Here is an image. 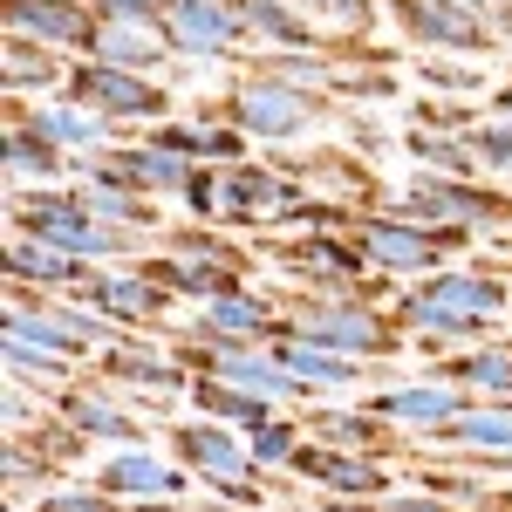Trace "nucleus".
<instances>
[{
    "label": "nucleus",
    "instance_id": "nucleus-41",
    "mask_svg": "<svg viewBox=\"0 0 512 512\" xmlns=\"http://www.w3.org/2000/svg\"><path fill=\"white\" fill-rule=\"evenodd\" d=\"M185 205H192L198 219H219V171H205V164H198L192 185H185Z\"/></svg>",
    "mask_w": 512,
    "mask_h": 512
},
{
    "label": "nucleus",
    "instance_id": "nucleus-22",
    "mask_svg": "<svg viewBox=\"0 0 512 512\" xmlns=\"http://www.w3.org/2000/svg\"><path fill=\"white\" fill-rule=\"evenodd\" d=\"M103 158V171H117L123 185H137V192L151 198H185V185H192V158H178V151H164V144H151V137H137V144H110V151H96Z\"/></svg>",
    "mask_w": 512,
    "mask_h": 512
},
{
    "label": "nucleus",
    "instance_id": "nucleus-28",
    "mask_svg": "<svg viewBox=\"0 0 512 512\" xmlns=\"http://www.w3.org/2000/svg\"><path fill=\"white\" fill-rule=\"evenodd\" d=\"M0 82H7V96H62V82H69V62H62V48H41V41H21L7 35L0 48Z\"/></svg>",
    "mask_w": 512,
    "mask_h": 512
},
{
    "label": "nucleus",
    "instance_id": "nucleus-6",
    "mask_svg": "<svg viewBox=\"0 0 512 512\" xmlns=\"http://www.w3.org/2000/svg\"><path fill=\"white\" fill-rule=\"evenodd\" d=\"M62 96L82 103V110H96V117L110 123H164L171 117V89L151 76H137V69H110V62H69V82H62Z\"/></svg>",
    "mask_w": 512,
    "mask_h": 512
},
{
    "label": "nucleus",
    "instance_id": "nucleus-38",
    "mask_svg": "<svg viewBox=\"0 0 512 512\" xmlns=\"http://www.w3.org/2000/svg\"><path fill=\"white\" fill-rule=\"evenodd\" d=\"M308 14L321 28H335V41H355L376 28V0H308Z\"/></svg>",
    "mask_w": 512,
    "mask_h": 512
},
{
    "label": "nucleus",
    "instance_id": "nucleus-43",
    "mask_svg": "<svg viewBox=\"0 0 512 512\" xmlns=\"http://www.w3.org/2000/svg\"><path fill=\"white\" fill-rule=\"evenodd\" d=\"M103 21H158L164 14V0H89Z\"/></svg>",
    "mask_w": 512,
    "mask_h": 512
},
{
    "label": "nucleus",
    "instance_id": "nucleus-2",
    "mask_svg": "<svg viewBox=\"0 0 512 512\" xmlns=\"http://www.w3.org/2000/svg\"><path fill=\"white\" fill-rule=\"evenodd\" d=\"M7 219H14V233H35L48 246H62V253H76V260H137V246L144 233L137 226H110V219H96L89 205L76 198V185H35V192H14L7 198Z\"/></svg>",
    "mask_w": 512,
    "mask_h": 512
},
{
    "label": "nucleus",
    "instance_id": "nucleus-10",
    "mask_svg": "<svg viewBox=\"0 0 512 512\" xmlns=\"http://www.w3.org/2000/svg\"><path fill=\"white\" fill-rule=\"evenodd\" d=\"M301 198H308V178H294L287 164H219V219L226 226L280 219Z\"/></svg>",
    "mask_w": 512,
    "mask_h": 512
},
{
    "label": "nucleus",
    "instance_id": "nucleus-19",
    "mask_svg": "<svg viewBox=\"0 0 512 512\" xmlns=\"http://www.w3.org/2000/svg\"><path fill=\"white\" fill-rule=\"evenodd\" d=\"M294 472L315 478L321 492H335V499H383V492H396L390 472H383L369 451H335V444H301Z\"/></svg>",
    "mask_w": 512,
    "mask_h": 512
},
{
    "label": "nucleus",
    "instance_id": "nucleus-29",
    "mask_svg": "<svg viewBox=\"0 0 512 512\" xmlns=\"http://www.w3.org/2000/svg\"><path fill=\"white\" fill-rule=\"evenodd\" d=\"M437 444H451L458 458H485V451H512V396H492V403H472L465 417H451Z\"/></svg>",
    "mask_w": 512,
    "mask_h": 512
},
{
    "label": "nucleus",
    "instance_id": "nucleus-32",
    "mask_svg": "<svg viewBox=\"0 0 512 512\" xmlns=\"http://www.w3.org/2000/svg\"><path fill=\"white\" fill-rule=\"evenodd\" d=\"M403 151L417 171H437V178H485L472 158V137H451V130H424V123H410L403 130Z\"/></svg>",
    "mask_w": 512,
    "mask_h": 512
},
{
    "label": "nucleus",
    "instance_id": "nucleus-15",
    "mask_svg": "<svg viewBox=\"0 0 512 512\" xmlns=\"http://www.w3.org/2000/svg\"><path fill=\"white\" fill-rule=\"evenodd\" d=\"M0 21H7V35L41 41V48H76V55L96 35V7L89 0H7Z\"/></svg>",
    "mask_w": 512,
    "mask_h": 512
},
{
    "label": "nucleus",
    "instance_id": "nucleus-9",
    "mask_svg": "<svg viewBox=\"0 0 512 512\" xmlns=\"http://www.w3.org/2000/svg\"><path fill=\"white\" fill-rule=\"evenodd\" d=\"M171 451H178V465L185 472H198L205 485H219L226 499H239V506H260V492H253V451L239 444L226 424H212V417H198V424H178L171 431Z\"/></svg>",
    "mask_w": 512,
    "mask_h": 512
},
{
    "label": "nucleus",
    "instance_id": "nucleus-48",
    "mask_svg": "<svg viewBox=\"0 0 512 512\" xmlns=\"http://www.w3.org/2000/svg\"><path fill=\"white\" fill-rule=\"evenodd\" d=\"M499 274H506V280H512V246H499Z\"/></svg>",
    "mask_w": 512,
    "mask_h": 512
},
{
    "label": "nucleus",
    "instance_id": "nucleus-35",
    "mask_svg": "<svg viewBox=\"0 0 512 512\" xmlns=\"http://www.w3.org/2000/svg\"><path fill=\"white\" fill-rule=\"evenodd\" d=\"M301 444H308V431H294V424H280V417H267V424L246 431V451H253L260 472H287V465L301 458Z\"/></svg>",
    "mask_w": 512,
    "mask_h": 512
},
{
    "label": "nucleus",
    "instance_id": "nucleus-46",
    "mask_svg": "<svg viewBox=\"0 0 512 512\" xmlns=\"http://www.w3.org/2000/svg\"><path fill=\"white\" fill-rule=\"evenodd\" d=\"M492 21H499V35H512V0H499V7H492Z\"/></svg>",
    "mask_w": 512,
    "mask_h": 512
},
{
    "label": "nucleus",
    "instance_id": "nucleus-24",
    "mask_svg": "<svg viewBox=\"0 0 512 512\" xmlns=\"http://www.w3.org/2000/svg\"><path fill=\"white\" fill-rule=\"evenodd\" d=\"M21 110H28V123L48 130L69 158H96V151H110V144H117V130H123V123L96 117V110H82V103H69V96H41V103L21 96Z\"/></svg>",
    "mask_w": 512,
    "mask_h": 512
},
{
    "label": "nucleus",
    "instance_id": "nucleus-5",
    "mask_svg": "<svg viewBox=\"0 0 512 512\" xmlns=\"http://www.w3.org/2000/svg\"><path fill=\"white\" fill-rule=\"evenodd\" d=\"M396 212H403V219H431V226L499 233V226H512V192L478 185V178H437V171H417V178L396 192Z\"/></svg>",
    "mask_w": 512,
    "mask_h": 512
},
{
    "label": "nucleus",
    "instance_id": "nucleus-17",
    "mask_svg": "<svg viewBox=\"0 0 512 512\" xmlns=\"http://www.w3.org/2000/svg\"><path fill=\"white\" fill-rule=\"evenodd\" d=\"M274 355H280V369L301 383V390L315 396V390H349L355 376H362V355H342V349H328V342H315V335H301L294 321H274Z\"/></svg>",
    "mask_w": 512,
    "mask_h": 512
},
{
    "label": "nucleus",
    "instance_id": "nucleus-8",
    "mask_svg": "<svg viewBox=\"0 0 512 512\" xmlns=\"http://www.w3.org/2000/svg\"><path fill=\"white\" fill-rule=\"evenodd\" d=\"M158 28L171 35V48L185 62H239L253 48L239 0H164Z\"/></svg>",
    "mask_w": 512,
    "mask_h": 512
},
{
    "label": "nucleus",
    "instance_id": "nucleus-45",
    "mask_svg": "<svg viewBox=\"0 0 512 512\" xmlns=\"http://www.w3.org/2000/svg\"><path fill=\"white\" fill-rule=\"evenodd\" d=\"M21 424H28V396L14 383V390H7V431H21Z\"/></svg>",
    "mask_w": 512,
    "mask_h": 512
},
{
    "label": "nucleus",
    "instance_id": "nucleus-44",
    "mask_svg": "<svg viewBox=\"0 0 512 512\" xmlns=\"http://www.w3.org/2000/svg\"><path fill=\"white\" fill-rule=\"evenodd\" d=\"M485 117H499V123H512V76L492 89V103H485Z\"/></svg>",
    "mask_w": 512,
    "mask_h": 512
},
{
    "label": "nucleus",
    "instance_id": "nucleus-3",
    "mask_svg": "<svg viewBox=\"0 0 512 512\" xmlns=\"http://www.w3.org/2000/svg\"><path fill=\"white\" fill-rule=\"evenodd\" d=\"M349 239L362 246V260L376 274H437L444 260H458L472 246V226H431V219H403V212H355L349 219Z\"/></svg>",
    "mask_w": 512,
    "mask_h": 512
},
{
    "label": "nucleus",
    "instance_id": "nucleus-37",
    "mask_svg": "<svg viewBox=\"0 0 512 512\" xmlns=\"http://www.w3.org/2000/svg\"><path fill=\"white\" fill-rule=\"evenodd\" d=\"M417 82H424V89H444V96H478V89H485V69H478V55L472 62L424 55V62H417Z\"/></svg>",
    "mask_w": 512,
    "mask_h": 512
},
{
    "label": "nucleus",
    "instance_id": "nucleus-26",
    "mask_svg": "<svg viewBox=\"0 0 512 512\" xmlns=\"http://www.w3.org/2000/svg\"><path fill=\"white\" fill-rule=\"evenodd\" d=\"M239 14H246L253 48H274V55H308V48H321V21L308 14V0H239Z\"/></svg>",
    "mask_w": 512,
    "mask_h": 512
},
{
    "label": "nucleus",
    "instance_id": "nucleus-13",
    "mask_svg": "<svg viewBox=\"0 0 512 512\" xmlns=\"http://www.w3.org/2000/svg\"><path fill=\"white\" fill-rule=\"evenodd\" d=\"M369 410L383 417V424H403V431H444L451 417H465L472 410V396L458 390V383H444V376H417V383H390V390L369 396Z\"/></svg>",
    "mask_w": 512,
    "mask_h": 512
},
{
    "label": "nucleus",
    "instance_id": "nucleus-4",
    "mask_svg": "<svg viewBox=\"0 0 512 512\" xmlns=\"http://www.w3.org/2000/svg\"><path fill=\"white\" fill-rule=\"evenodd\" d=\"M219 103H226V117H233L253 144H294V137H308V130L335 110L321 89H301V82L267 76V69H246Z\"/></svg>",
    "mask_w": 512,
    "mask_h": 512
},
{
    "label": "nucleus",
    "instance_id": "nucleus-21",
    "mask_svg": "<svg viewBox=\"0 0 512 512\" xmlns=\"http://www.w3.org/2000/svg\"><path fill=\"white\" fill-rule=\"evenodd\" d=\"M55 417L76 424L89 444H144V424H137L103 383H62V390H55Z\"/></svg>",
    "mask_w": 512,
    "mask_h": 512
},
{
    "label": "nucleus",
    "instance_id": "nucleus-33",
    "mask_svg": "<svg viewBox=\"0 0 512 512\" xmlns=\"http://www.w3.org/2000/svg\"><path fill=\"white\" fill-rule=\"evenodd\" d=\"M308 437L335 444V451H390V424L376 410H315Z\"/></svg>",
    "mask_w": 512,
    "mask_h": 512
},
{
    "label": "nucleus",
    "instance_id": "nucleus-40",
    "mask_svg": "<svg viewBox=\"0 0 512 512\" xmlns=\"http://www.w3.org/2000/svg\"><path fill=\"white\" fill-rule=\"evenodd\" d=\"M35 512H123V499L103 485H55V492H41Z\"/></svg>",
    "mask_w": 512,
    "mask_h": 512
},
{
    "label": "nucleus",
    "instance_id": "nucleus-34",
    "mask_svg": "<svg viewBox=\"0 0 512 512\" xmlns=\"http://www.w3.org/2000/svg\"><path fill=\"white\" fill-rule=\"evenodd\" d=\"M82 362H69V355H48L35 349V342H14L7 335V376L21 383V390H62V383H76Z\"/></svg>",
    "mask_w": 512,
    "mask_h": 512
},
{
    "label": "nucleus",
    "instance_id": "nucleus-20",
    "mask_svg": "<svg viewBox=\"0 0 512 512\" xmlns=\"http://www.w3.org/2000/svg\"><path fill=\"white\" fill-rule=\"evenodd\" d=\"M0 158H7V178H14V185H55L62 171H76V158H69L48 130L28 123L21 96H7V137H0Z\"/></svg>",
    "mask_w": 512,
    "mask_h": 512
},
{
    "label": "nucleus",
    "instance_id": "nucleus-12",
    "mask_svg": "<svg viewBox=\"0 0 512 512\" xmlns=\"http://www.w3.org/2000/svg\"><path fill=\"white\" fill-rule=\"evenodd\" d=\"M76 294L96 308V315H110L117 328H144V321H158L164 308L178 301V294H171V287H164L144 260H130V267H103V274L82 280Z\"/></svg>",
    "mask_w": 512,
    "mask_h": 512
},
{
    "label": "nucleus",
    "instance_id": "nucleus-16",
    "mask_svg": "<svg viewBox=\"0 0 512 512\" xmlns=\"http://www.w3.org/2000/svg\"><path fill=\"white\" fill-rule=\"evenodd\" d=\"M89 62H110V69H137V76H158V69H178V48L158 21H103L96 14V35L82 48Z\"/></svg>",
    "mask_w": 512,
    "mask_h": 512
},
{
    "label": "nucleus",
    "instance_id": "nucleus-39",
    "mask_svg": "<svg viewBox=\"0 0 512 512\" xmlns=\"http://www.w3.org/2000/svg\"><path fill=\"white\" fill-rule=\"evenodd\" d=\"M472 158H478L485 178H512V123H499V117L478 123L472 130Z\"/></svg>",
    "mask_w": 512,
    "mask_h": 512
},
{
    "label": "nucleus",
    "instance_id": "nucleus-31",
    "mask_svg": "<svg viewBox=\"0 0 512 512\" xmlns=\"http://www.w3.org/2000/svg\"><path fill=\"white\" fill-rule=\"evenodd\" d=\"M458 390H485V396H512V342H472L465 355H451L437 369Z\"/></svg>",
    "mask_w": 512,
    "mask_h": 512
},
{
    "label": "nucleus",
    "instance_id": "nucleus-42",
    "mask_svg": "<svg viewBox=\"0 0 512 512\" xmlns=\"http://www.w3.org/2000/svg\"><path fill=\"white\" fill-rule=\"evenodd\" d=\"M362 512H458V506H444L431 492H383V499H369Z\"/></svg>",
    "mask_w": 512,
    "mask_h": 512
},
{
    "label": "nucleus",
    "instance_id": "nucleus-7",
    "mask_svg": "<svg viewBox=\"0 0 512 512\" xmlns=\"http://www.w3.org/2000/svg\"><path fill=\"white\" fill-rule=\"evenodd\" d=\"M294 328L315 335V342H328V349H342V355H362V362H390V355L410 342V328H396L390 315H376V308H362V301H335V294L294 301Z\"/></svg>",
    "mask_w": 512,
    "mask_h": 512
},
{
    "label": "nucleus",
    "instance_id": "nucleus-11",
    "mask_svg": "<svg viewBox=\"0 0 512 512\" xmlns=\"http://www.w3.org/2000/svg\"><path fill=\"white\" fill-rule=\"evenodd\" d=\"M390 7V21L403 28L410 41H424V48H451V55H492L499 48V28L472 14V7H458V0H383Z\"/></svg>",
    "mask_w": 512,
    "mask_h": 512
},
{
    "label": "nucleus",
    "instance_id": "nucleus-47",
    "mask_svg": "<svg viewBox=\"0 0 512 512\" xmlns=\"http://www.w3.org/2000/svg\"><path fill=\"white\" fill-rule=\"evenodd\" d=\"M137 512H178V499H151V506H137Z\"/></svg>",
    "mask_w": 512,
    "mask_h": 512
},
{
    "label": "nucleus",
    "instance_id": "nucleus-23",
    "mask_svg": "<svg viewBox=\"0 0 512 512\" xmlns=\"http://www.w3.org/2000/svg\"><path fill=\"white\" fill-rule=\"evenodd\" d=\"M76 198L96 212V219H110V226L158 233V198L137 192V185H123L117 171H103V158H76Z\"/></svg>",
    "mask_w": 512,
    "mask_h": 512
},
{
    "label": "nucleus",
    "instance_id": "nucleus-14",
    "mask_svg": "<svg viewBox=\"0 0 512 512\" xmlns=\"http://www.w3.org/2000/svg\"><path fill=\"white\" fill-rule=\"evenodd\" d=\"M96 369L123 383V390H144V396H178L192 390V369L178 362V355H158L144 335H117V342H103L96 349Z\"/></svg>",
    "mask_w": 512,
    "mask_h": 512
},
{
    "label": "nucleus",
    "instance_id": "nucleus-36",
    "mask_svg": "<svg viewBox=\"0 0 512 512\" xmlns=\"http://www.w3.org/2000/svg\"><path fill=\"white\" fill-rule=\"evenodd\" d=\"M410 123H424V130H451V137H472L485 117L472 110V96H424V103L410 110Z\"/></svg>",
    "mask_w": 512,
    "mask_h": 512
},
{
    "label": "nucleus",
    "instance_id": "nucleus-1",
    "mask_svg": "<svg viewBox=\"0 0 512 512\" xmlns=\"http://www.w3.org/2000/svg\"><path fill=\"white\" fill-rule=\"evenodd\" d=\"M512 315V280L499 274V260H472V267H437L424 287L396 294L390 321L410 335H444V342H478L492 321Z\"/></svg>",
    "mask_w": 512,
    "mask_h": 512
},
{
    "label": "nucleus",
    "instance_id": "nucleus-27",
    "mask_svg": "<svg viewBox=\"0 0 512 512\" xmlns=\"http://www.w3.org/2000/svg\"><path fill=\"white\" fill-rule=\"evenodd\" d=\"M274 301L253 294V287H233V294H212L198 301V335H226V342H267L274 335Z\"/></svg>",
    "mask_w": 512,
    "mask_h": 512
},
{
    "label": "nucleus",
    "instance_id": "nucleus-25",
    "mask_svg": "<svg viewBox=\"0 0 512 512\" xmlns=\"http://www.w3.org/2000/svg\"><path fill=\"white\" fill-rule=\"evenodd\" d=\"M89 274H96L89 260L62 253V246H48V239H35V233H14V239H7V280H14V287H41V294H76Z\"/></svg>",
    "mask_w": 512,
    "mask_h": 512
},
{
    "label": "nucleus",
    "instance_id": "nucleus-18",
    "mask_svg": "<svg viewBox=\"0 0 512 512\" xmlns=\"http://www.w3.org/2000/svg\"><path fill=\"white\" fill-rule=\"evenodd\" d=\"M96 485H103V492H117V499H130V506L185 499V492H192V478L178 472V465H164V458H151L144 444H123L117 458H103V465H96Z\"/></svg>",
    "mask_w": 512,
    "mask_h": 512
},
{
    "label": "nucleus",
    "instance_id": "nucleus-30",
    "mask_svg": "<svg viewBox=\"0 0 512 512\" xmlns=\"http://www.w3.org/2000/svg\"><path fill=\"white\" fill-rule=\"evenodd\" d=\"M192 410L198 417H212V424H239V431H253V424H267L274 417V396L260 390H239V383H219V376H192Z\"/></svg>",
    "mask_w": 512,
    "mask_h": 512
}]
</instances>
